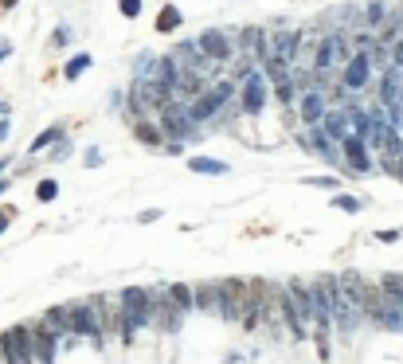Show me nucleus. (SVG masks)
<instances>
[{"instance_id":"1","label":"nucleus","mask_w":403,"mask_h":364,"mask_svg":"<svg viewBox=\"0 0 403 364\" xmlns=\"http://www.w3.org/2000/svg\"><path fill=\"white\" fill-rule=\"evenodd\" d=\"M270 102H274V98H270V79L262 74V67H258V71H251L243 83H239V94H235V110H239L243 118H258V114L270 106Z\"/></svg>"},{"instance_id":"2","label":"nucleus","mask_w":403,"mask_h":364,"mask_svg":"<svg viewBox=\"0 0 403 364\" xmlns=\"http://www.w3.org/2000/svg\"><path fill=\"white\" fill-rule=\"evenodd\" d=\"M380 165H376V153H372V145H368L364 137L349 134L341 141V172L344 176H372Z\"/></svg>"},{"instance_id":"3","label":"nucleus","mask_w":403,"mask_h":364,"mask_svg":"<svg viewBox=\"0 0 403 364\" xmlns=\"http://www.w3.org/2000/svg\"><path fill=\"white\" fill-rule=\"evenodd\" d=\"M0 361L4 364H36V352H32V321H20V325L0 333Z\"/></svg>"},{"instance_id":"4","label":"nucleus","mask_w":403,"mask_h":364,"mask_svg":"<svg viewBox=\"0 0 403 364\" xmlns=\"http://www.w3.org/2000/svg\"><path fill=\"white\" fill-rule=\"evenodd\" d=\"M157 121H161V130H165V141H192L196 134H200V125L192 121V114H188V102H172V106H165L157 114Z\"/></svg>"},{"instance_id":"5","label":"nucleus","mask_w":403,"mask_h":364,"mask_svg":"<svg viewBox=\"0 0 403 364\" xmlns=\"http://www.w3.org/2000/svg\"><path fill=\"white\" fill-rule=\"evenodd\" d=\"M196 43H200V51H204L216 67H227V63L239 55L235 32H227V28H204V32H196Z\"/></svg>"},{"instance_id":"6","label":"nucleus","mask_w":403,"mask_h":364,"mask_svg":"<svg viewBox=\"0 0 403 364\" xmlns=\"http://www.w3.org/2000/svg\"><path fill=\"white\" fill-rule=\"evenodd\" d=\"M337 79L349 86V94H368L372 83H376V67L368 59V51H353V55L344 59V67L337 71Z\"/></svg>"},{"instance_id":"7","label":"nucleus","mask_w":403,"mask_h":364,"mask_svg":"<svg viewBox=\"0 0 403 364\" xmlns=\"http://www.w3.org/2000/svg\"><path fill=\"white\" fill-rule=\"evenodd\" d=\"M293 114H298V130H309V125H321V118L329 114V98H325V90H302L298 94V106H293Z\"/></svg>"},{"instance_id":"8","label":"nucleus","mask_w":403,"mask_h":364,"mask_svg":"<svg viewBox=\"0 0 403 364\" xmlns=\"http://www.w3.org/2000/svg\"><path fill=\"white\" fill-rule=\"evenodd\" d=\"M130 94L141 98V106H145L149 114H153V118H157V114H161L165 106H172V102H176V94H172V90H169L165 83H157V79H137V83L130 86Z\"/></svg>"},{"instance_id":"9","label":"nucleus","mask_w":403,"mask_h":364,"mask_svg":"<svg viewBox=\"0 0 403 364\" xmlns=\"http://www.w3.org/2000/svg\"><path fill=\"white\" fill-rule=\"evenodd\" d=\"M169 55H172L176 63H180L184 71H196V74H204V79H208V74L216 71V63H211L208 55L200 51V43H196V39H176Z\"/></svg>"},{"instance_id":"10","label":"nucleus","mask_w":403,"mask_h":364,"mask_svg":"<svg viewBox=\"0 0 403 364\" xmlns=\"http://www.w3.org/2000/svg\"><path fill=\"white\" fill-rule=\"evenodd\" d=\"M235 43L243 55H255L258 63L270 55V28L262 24H247V28H235Z\"/></svg>"},{"instance_id":"11","label":"nucleus","mask_w":403,"mask_h":364,"mask_svg":"<svg viewBox=\"0 0 403 364\" xmlns=\"http://www.w3.org/2000/svg\"><path fill=\"white\" fill-rule=\"evenodd\" d=\"M274 305H278V317L286 321V329H290V337H293V341H306L309 321H306V314L298 310V302L290 298V290H274Z\"/></svg>"},{"instance_id":"12","label":"nucleus","mask_w":403,"mask_h":364,"mask_svg":"<svg viewBox=\"0 0 403 364\" xmlns=\"http://www.w3.org/2000/svg\"><path fill=\"white\" fill-rule=\"evenodd\" d=\"M59 341L43 321H32V352H36V364H55V352H59Z\"/></svg>"},{"instance_id":"13","label":"nucleus","mask_w":403,"mask_h":364,"mask_svg":"<svg viewBox=\"0 0 403 364\" xmlns=\"http://www.w3.org/2000/svg\"><path fill=\"white\" fill-rule=\"evenodd\" d=\"M130 134H134V141H137V145L153 149V153H161V149H165V130H161V121L153 118V114H149V118L130 121Z\"/></svg>"},{"instance_id":"14","label":"nucleus","mask_w":403,"mask_h":364,"mask_svg":"<svg viewBox=\"0 0 403 364\" xmlns=\"http://www.w3.org/2000/svg\"><path fill=\"white\" fill-rule=\"evenodd\" d=\"M223 102L211 90H204V94L196 98V102H188V114H192V121L196 125H211V121H223Z\"/></svg>"},{"instance_id":"15","label":"nucleus","mask_w":403,"mask_h":364,"mask_svg":"<svg viewBox=\"0 0 403 364\" xmlns=\"http://www.w3.org/2000/svg\"><path fill=\"white\" fill-rule=\"evenodd\" d=\"M376 102L384 110L400 106V67H384L380 71V83H376Z\"/></svg>"},{"instance_id":"16","label":"nucleus","mask_w":403,"mask_h":364,"mask_svg":"<svg viewBox=\"0 0 403 364\" xmlns=\"http://www.w3.org/2000/svg\"><path fill=\"white\" fill-rule=\"evenodd\" d=\"M360 321H364V314H360V310L344 298V290H341V298L333 302V325H337V333H344V337H349Z\"/></svg>"},{"instance_id":"17","label":"nucleus","mask_w":403,"mask_h":364,"mask_svg":"<svg viewBox=\"0 0 403 364\" xmlns=\"http://www.w3.org/2000/svg\"><path fill=\"white\" fill-rule=\"evenodd\" d=\"M321 130H325V134H329L333 141H337V145H341L344 137L353 134V121H349V110H344V106H329V114L321 118Z\"/></svg>"},{"instance_id":"18","label":"nucleus","mask_w":403,"mask_h":364,"mask_svg":"<svg viewBox=\"0 0 403 364\" xmlns=\"http://www.w3.org/2000/svg\"><path fill=\"white\" fill-rule=\"evenodd\" d=\"M153 32H161V36L184 32V12L172 4V0H161V12H157V20H153Z\"/></svg>"},{"instance_id":"19","label":"nucleus","mask_w":403,"mask_h":364,"mask_svg":"<svg viewBox=\"0 0 403 364\" xmlns=\"http://www.w3.org/2000/svg\"><path fill=\"white\" fill-rule=\"evenodd\" d=\"M67 137V121H51L48 130H39L32 141H28V157H36V153H48L55 141H63Z\"/></svg>"},{"instance_id":"20","label":"nucleus","mask_w":403,"mask_h":364,"mask_svg":"<svg viewBox=\"0 0 403 364\" xmlns=\"http://www.w3.org/2000/svg\"><path fill=\"white\" fill-rule=\"evenodd\" d=\"M220 302H223L220 282H200V286H196V310H200V314L220 317Z\"/></svg>"},{"instance_id":"21","label":"nucleus","mask_w":403,"mask_h":364,"mask_svg":"<svg viewBox=\"0 0 403 364\" xmlns=\"http://www.w3.org/2000/svg\"><path fill=\"white\" fill-rule=\"evenodd\" d=\"M39 321H43V325H48L55 337H63V341L71 337V305H51V310L39 317Z\"/></svg>"},{"instance_id":"22","label":"nucleus","mask_w":403,"mask_h":364,"mask_svg":"<svg viewBox=\"0 0 403 364\" xmlns=\"http://www.w3.org/2000/svg\"><path fill=\"white\" fill-rule=\"evenodd\" d=\"M165 294H169V302L176 305L180 314H192L196 310V286H188V282H169Z\"/></svg>"},{"instance_id":"23","label":"nucleus","mask_w":403,"mask_h":364,"mask_svg":"<svg viewBox=\"0 0 403 364\" xmlns=\"http://www.w3.org/2000/svg\"><path fill=\"white\" fill-rule=\"evenodd\" d=\"M180 63L172 59V55H157V63H153V74H149V79H157V83H165L172 90V86H176V79H180Z\"/></svg>"},{"instance_id":"24","label":"nucleus","mask_w":403,"mask_h":364,"mask_svg":"<svg viewBox=\"0 0 403 364\" xmlns=\"http://www.w3.org/2000/svg\"><path fill=\"white\" fill-rule=\"evenodd\" d=\"M90 67H94V55H90V51H74V55H67V63H63V79L74 83V79H83Z\"/></svg>"},{"instance_id":"25","label":"nucleus","mask_w":403,"mask_h":364,"mask_svg":"<svg viewBox=\"0 0 403 364\" xmlns=\"http://www.w3.org/2000/svg\"><path fill=\"white\" fill-rule=\"evenodd\" d=\"M376 282H380V290H384V298L403 310V274H400V270H384Z\"/></svg>"},{"instance_id":"26","label":"nucleus","mask_w":403,"mask_h":364,"mask_svg":"<svg viewBox=\"0 0 403 364\" xmlns=\"http://www.w3.org/2000/svg\"><path fill=\"white\" fill-rule=\"evenodd\" d=\"M298 94H302V90H298V83H293V79L270 83V98H274V102H278L282 110H293V106H298Z\"/></svg>"},{"instance_id":"27","label":"nucleus","mask_w":403,"mask_h":364,"mask_svg":"<svg viewBox=\"0 0 403 364\" xmlns=\"http://www.w3.org/2000/svg\"><path fill=\"white\" fill-rule=\"evenodd\" d=\"M188 169L200 172V176H227L231 172V165L220 157H188Z\"/></svg>"},{"instance_id":"28","label":"nucleus","mask_w":403,"mask_h":364,"mask_svg":"<svg viewBox=\"0 0 403 364\" xmlns=\"http://www.w3.org/2000/svg\"><path fill=\"white\" fill-rule=\"evenodd\" d=\"M388 16H391V4H388V0H368V4H364V28H372V32H376Z\"/></svg>"},{"instance_id":"29","label":"nucleus","mask_w":403,"mask_h":364,"mask_svg":"<svg viewBox=\"0 0 403 364\" xmlns=\"http://www.w3.org/2000/svg\"><path fill=\"white\" fill-rule=\"evenodd\" d=\"M59 188L63 184L55 176H43V181H36V200L39 204H51V200H59Z\"/></svg>"},{"instance_id":"30","label":"nucleus","mask_w":403,"mask_h":364,"mask_svg":"<svg viewBox=\"0 0 403 364\" xmlns=\"http://www.w3.org/2000/svg\"><path fill=\"white\" fill-rule=\"evenodd\" d=\"M333 208H337V212H349V216H356V212L364 208V200H360V196H353V192H333Z\"/></svg>"},{"instance_id":"31","label":"nucleus","mask_w":403,"mask_h":364,"mask_svg":"<svg viewBox=\"0 0 403 364\" xmlns=\"http://www.w3.org/2000/svg\"><path fill=\"white\" fill-rule=\"evenodd\" d=\"M67 157H74V145H71V137H63V141H55V145L48 149V157H43V161H48V165H63V161H67Z\"/></svg>"},{"instance_id":"32","label":"nucleus","mask_w":403,"mask_h":364,"mask_svg":"<svg viewBox=\"0 0 403 364\" xmlns=\"http://www.w3.org/2000/svg\"><path fill=\"white\" fill-rule=\"evenodd\" d=\"M71 39H74V32L67 24H59L55 32H51V39H48V51H63V48H71Z\"/></svg>"},{"instance_id":"33","label":"nucleus","mask_w":403,"mask_h":364,"mask_svg":"<svg viewBox=\"0 0 403 364\" xmlns=\"http://www.w3.org/2000/svg\"><path fill=\"white\" fill-rule=\"evenodd\" d=\"M302 184L306 188H329V192H337L341 188V176H302Z\"/></svg>"},{"instance_id":"34","label":"nucleus","mask_w":403,"mask_h":364,"mask_svg":"<svg viewBox=\"0 0 403 364\" xmlns=\"http://www.w3.org/2000/svg\"><path fill=\"white\" fill-rule=\"evenodd\" d=\"M153 63H157V55H153V51H141V55H137V63H134L137 79H149V74H153Z\"/></svg>"},{"instance_id":"35","label":"nucleus","mask_w":403,"mask_h":364,"mask_svg":"<svg viewBox=\"0 0 403 364\" xmlns=\"http://www.w3.org/2000/svg\"><path fill=\"white\" fill-rule=\"evenodd\" d=\"M141 8H145V0H118V12H122L125 20H137Z\"/></svg>"},{"instance_id":"36","label":"nucleus","mask_w":403,"mask_h":364,"mask_svg":"<svg viewBox=\"0 0 403 364\" xmlns=\"http://www.w3.org/2000/svg\"><path fill=\"white\" fill-rule=\"evenodd\" d=\"M12 219H16V204H0V235L12 228Z\"/></svg>"},{"instance_id":"37","label":"nucleus","mask_w":403,"mask_h":364,"mask_svg":"<svg viewBox=\"0 0 403 364\" xmlns=\"http://www.w3.org/2000/svg\"><path fill=\"white\" fill-rule=\"evenodd\" d=\"M102 161H106V157H102V149H98V145H90V149L83 153V165H86V169H98Z\"/></svg>"},{"instance_id":"38","label":"nucleus","mask_w":403,"mask_h":364,"mask_svg":"<svg viewBox=\"0 0 403 364\" xmlns=\"http://www.w3.org/2000/svg\"><path fill=\"white\" fill-rule=\"evenodd\" d=\"M400 235H403V228H388V231H376V239H380V243H400Z\"/></svg>"},{"instance_id":"39","label":"nucleus","mask_w":403,"mask_h":364,"mask_svg":"<svg viewBox=\"0 0 403 364\" xmlns=\"http://www.w3.org/2000/svg\"><path fill=\"white\" fill-rule=\"evenodd\" d=\"M161 219V208H145L141 216H137V223H157Z\"/></svg>"},{"instance_id":"40","label":"nucleus","mask_w":403,"mask_h":364,"mask_svg":"<svg viewBox=\"0 0 403 364\" xmlns=\"http://www.w3.org/2000/svg\"><path fill=\"white\" fill-rule=\"evenodd\" d=\"M8 137H12V121H8V118H0V145H4Z\"/></svg>"},{"instance_id":"41","label":"nucleus","mask_w":403,"mask_h":364,"mask_svg":"<svg viewBox=\"0 0 403 364\" xmlns=\"http://www.w3.org/2000/svg\"><path fill=\"white\" fill-rule=\"evenodd\" d=\"M165 153H172V157H180V153H184V141H165Z\"/></svg>"},{"instance_id":"42","label":"nucleus","mask_w":403,"mask_h":364,"mask_svg":"<svg viewBox=\"0 0 403 364\" xmlns=\"http://www.w3.org/2000/svg\"><path fill=\"white\" fill-rule=\"evenodd\" d=\"M8 55H12V39H0V63L8 59Z\"/></svg>"},{"instance_id":"43","label":"nucleus","mask_w":403,"mask_h":364,"mask_svg":"<svg viewBox=\"0 0 403 364\" xmlns=\"http://www.w3.org/2000/svg\"><path fill=\"white\" fill-rule=\"evenodd\" d=\"M8 114H12V102H8V98H0V118H8Z\"/></svg>"},{"instance_id":"44","label":"nucleus","mask_w":403,"mask_h":364,"mask_svg":"<svg viewBox=\"0 0 403 364\" xmlns=\"http://www.w3.org/2000/svg\"><path fill=\"white\" fill-rule=\"evenodd\" d=\"M16 4H20V0H0V12H12Z\"/></svg>"},{"instance_id":"45","label":"nucleus","mask_w":403,"mask_h":364,"mask_svg":"<svg viewBox=\"0 0 403 364\" xmlns=\"http://www.w3.org/2000/svg\"><path fill=\"white\" fill-rule=\"evenodd\" d=\"M8 188H12V181H8V176H0V196L8 192Z\"/></svg>"},{"instance_id":"46","label":"nucleus","mask_w":403,"mask_h":364,"mask_svg":"<svg viewBox=\"0 0 403 364\" xmlns=\"http://www.w3.org/2000/svg\"><path fill=\"white\" fill-rule=\"evenodd\" d=\"M8 165H12V157H0V176L8 172Z\"/></svg>"},{"instance_id":"47","label":"nucleus","mask_w":403,"mask_h":364,"mask_svg":"<svg viewBox=\"0 0 403 364\" xmlns=\"http://www.w3.org/2000/svg\"><path fill=\"white\" fill-rule=\"evenodd\" d=\"M0 364H4V361H0Z\"/></svg>"}]
</instances>
